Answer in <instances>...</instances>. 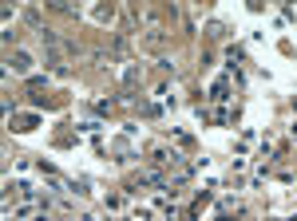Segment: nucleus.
Returning <instances> with one entry per match:
<instances>
[{
  "mask_svg": "<svg viewBox=\"0 0 297 221\" xmlns=\"http://www.w3.org/2000/svg\"><path fill=\"white\" fill-rule=\"evenodd\" d=\"M12 68H16V71H28V68H32V59H28L24 51H16V55H12Z\"/></svg>",
  "mask_w": 297,
  "mask_h": 221,
  "instance_id": "nucleus-1",
  "label": "nucleus"
}]
</instances>
